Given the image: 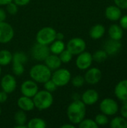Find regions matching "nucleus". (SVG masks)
<instances>
[{
	"mask_svg": "<svg viewBox=\"0 0 127 128\" xmlns=\"http://www.w3.org/2000/svg\"><path fill=\"white\" fill-rule=\"evenodd\" d=\"M67 115L70 123L79 124L85 117L86 105L81 100H76L68 106Z\"/></svg>",
	"mask_w": 127,
	"mask_h": 128,
	"instance_id": "obj_1",
	"label": "nucleus"
},
{
	"mask_svg": "<svg viewBox=\"0 0 127 128\" xmlns=\"http://www.w3.org/2000/svg\"><path fill=\"white\" fill-rule=\"evenodd\" d=\"M29 75L37 83H44L51 79L52 70L46 64H37L31 68Z\"/></svg>",
	"mask_w": 127,
	"mask_h": 128,
	"instance_id": "obj_2",
	"label": "nucleus"
},
{
	"mask_svg": "<svg viewBox=\"0 0 127 128\" xmlns=\"http://www.w3.org/2000/svg\"><path fill=\"white\" fill-rule=\"evenodd\" d=\"M32 98L34 107L39 110L49 109L52 105L54 100L52 93L46 90L38 91Z\"/></svg>",
	"mask_w": 127,
	"mask_h": 128,
	"instance_id": "obj_3",
	"label": "nucleus"
},
{
	"mask_svg": "<svg viewBox=\"0 0 127 128\" xmlns=\"http://www.w3.org/2000/svg\"><path fill=\"white\" fill-rule=\"evenodd\" d=\"M56 31L52 27H43L38 31L36 35V40L37 43L49 45L55 40Z\"/></svg>",
	"mask_w": 127,
	"mask_h": 128,
	"instance_id": "obj_4",
	"label": "nucleus"
},
{
	"mask_svg": "<svg viewBox=\"0 0 127 128\" xmlns=\"http://www.w3.org/2000/svg\"><path fill=\"white\" fill-rule=\"evenodd\" d=\"M51 80L58 87L66 86L71 80L70 72L65 68H58L52 73Z\"/></svg>",
	"mask_w": 127,
	"mask_h": 128,
	"instance_id": "obj_5",
	"label": "nucleus"
},
{
	"mask_svg": "<svg viewBox=\"0 0 127 128\" xmlns=\"http://www.w3.org/2000/svg\"><path fill=\"white\" fill-rule=\"evenodd\" d=\"M31 52L32 58L34 60L40 62L44 61L51 53L49 50V46L48 45L41 44L37 42L34 44L32 46Z\"/></svg>",
	"mask_w": 127,
	"mask_h": 128,
	"instance_id": "obj_6",
	"label": "nucleus"
},
{
	"mask_svg": "<svg viewBox=\"0 0 127 128\" xmlns=\"http://www.w3.org/2000/svg\"><path fill=\"white\" fill-rule=\"evenodd\" d=\"M100 110L102 113L108 116H115L119 110V106L116 100L107 98L103 99L100 104Z\"/></svg>",
	"mask_w": 127,
	"mask_h": 128,
	"instance_id": "obj_7",
	"label": "nucleus"
},
{
	"mask_svg": "<svg viewBox=\"0 0 127 128\" xmlns=\"http://www.w3.org/2000/svg\"><path fill=\"white\" fill-rule=\"evenodd\" d=\"M67 49L73 55H79L85 50L86 43L81 38H73L68 41Z\"/></svg>",
	"mask_w": 127,
	"mask_h": 128,
	"instance_id": "obj_8",
	"label": "nucleus"
},
{
	"mask_svg": "<svg viewBox=\"0 0 127 128\" xmlns=\"http://www.w3.org/2000/svg\"><path fill=\"white\" fill-rule=\"evenodd\" d=\"M14 36V30L11 25L4 22H0V43L7 44L10 42Z\"/></svg>",
	"mask_w": 127,
	"mask_h": 128,
	"instance_id": "obj_9",
	"label": "nucleus"
},
{
	"mask_svg": "<svg viewBox=\"0 0 127 128\" xmlns=\"http://www.w3.org/2000/svg\"><path fill=\"white\" fill-rule=\"evenodd\" d=\"M93 57L89 52L84 51L79 53L76 60V67L82 70H88L92 64Z\"/></svg>",
	"mask_w": 127,
	"mask_h": 128,
	"instance_id": "obj_10",
	"label": "nucleus"
},
{
	"mask_svg": "<svg viewBox=\"0 0 127 128\" xmlns=\"http://www.w3.org/2000/svg\"><path fill=\"white\" fill-rule=\"evenodd\" d=\"M0 85L2 91L5 92L7 94H10L13 92L16 88V80L13 75L6 74L1 78Z\"/></svg>",
	"mask_w": 127,
	"mask_h": 128,
	"instance_id": "obj_11",
	"label": "nucleus"
},
{
	"mask_svg": "<svg viewBox=\"0 0 127 128\" xmlns=\"http://www.w3.org/2000/svg\"><path fill=\"white\" fill-rule=\"evenodd\" d=\"M20 90L23 96H26L31 98L39 91L37 84L34 80H26L23 82L21 85Z\"/></svg>",
	"mask_w": 127,
	"mask_h": 128,
	"instance_id": "obj_12",
	"label": "nucleus"
},
{
	"mask_svg": "<svg viewBox=\"0 0 127 128\" xmlns=\"http://www.w3.org/2000/svg\"><path fill=\"white\" fill-rule=\"evenodd\" d=\"M84 77L86 82L91 85H95L101 80L102 72L97 68H89L88 71L85 73Z\"/></svg>",
	"mask_w": 127,
	"mask_h": 128,
	"instance_id": "obj_13",
	"label": "nucleus"
},
{
	"mask_svg": "<svg viewBox=\"0 0 127 128\" xmlns=\"http://www.w3.org/2000/svg\"><path fill=\"white\" fill-rule=\"evenodd\" d=\"M99 98V93L95 89H88L82 94L81 100L86 106H92L98 101Z\"/></svg>",
	"mask_w": 127,
	"mask_h": 128,
	"instance_id": "obj_14",
	"label": "nucleus"
},
{
	"mask_svg": "<svg viewBox=\"0 0 127 128\" xmlns=\"http://www.w3.org/2000/svg\"><path fill=\"white\" fill-rule=\"evenodd\" d=\"M122 44L120 40L109 39L104 44V50L107 52L108 55L114 56L117 54L121 49Z\"/></svg>",
	"mask_w": 127,
	"mask_h": 128,
	"instance_id": "obj_15",
	"label": "nucleus"
},
{
	"mask_svg": "<svg viewBox=\"0 0 127 128\" xmlns=\"http://www.w3.org/2000/svg\"><path fill=\"white\" fill-rule=\"evenodd\" d=\"M115 94L116 98L121 101L127 100V80L120 81L115 88Z\"/></svg>",
	"mask_w": 127,
	"mask_h": 128,
	"instance_id": "obj_16",
	"label": "nucleus"
},
{
	"mask_svg": "<svg viewBox=\"0 0 127 128\" xmlns=\"http://www.w3.org/2000/svg\"><path fill=\"white\" fill-rule=\"evenodd\" d=\"M105 16L111 21H118L122 16V11L117 5H109L106 8Z\"/></svg>",
	"mask_w": 127,
	"mask_h": 128,
	"instance_id": "obj_17",
	"label": "nucleus"
},
{
	"mask_svg": "<svg viewBox=\"0 0 127 128\" xmlns=\"http://www.w3.org/2000/svg\"><path fill=\"white\" fill-rule=\"evenodd\" d=\"M17 106H19L20 110L25 112L31 111L35 108L33 99H31V98H28V97L23 96V95L18 99Z\"/></svg>",
	"mask_w": 127,
	"mask_h": 128,
	"instance_id": "obj_18",
	"label": "nucleus"
},
{
	"mask_svg": "<svg viewBox=\"0 0 127 128\" xmlns=\"http://www.w3.org/2000/svg\"><path fill=\"white\" fill-rule=\"evenodd\" d=\"M45 64L52 70L54 71L58 68H61V61L58 56V55H55V54H50L45 60Z\"/></svg>",
	"mask_w": 127,
	"mask_h": 128,
	"instance_id": "obj_19",
	"label": "nucleus"
},
{
	"mask_svg": "<svg viewBox=\"0 0 127 128\" xmlns=\"http://www.w3.org/2000/svg\"><path fill=\"white\" fill-rule=\"evenodd\" d=\"M109 35L111 39L121 40L124 36V29L120 25L113 24L109 28Z\"/></svg>",
	"mask_w": 127,
	"mask_h": 128,
	"instance_id": "obj_20",
	"label": "nucleus"
},
{
	"mask_svg": "<svg viewBox=\"0 0 127 128\" xmlns=\"http://www.w3.org/2000/svg\"><path fill=\"white\" fill-rule=\"evenodd\" d=\"M106 32V28L102 24L94 25L90 30L89 34L93 40H99L103 37Z\"/></svg>",
	"mask_w": 127,
	"mask_h": 128,
	"instance_id": "obj_21",
	"label": "nucleus"
},
{
	"mask_svg": "<svg viewBox=\"0 0 127 128\" xmlns=\"http://www.w3.org/2000/svg\"><path fill=\"white\" fill-rule=\"evenodd\" d=\"M64 50H65V44L63 40H55L51 44H49V50L52 54L59 55Z\"/></svg>",
	"mask_w": 127,
	"mask_h": 128,
	"instance_id": "obj_22",
	"label": "nucleus"
},
{
	"mask_svg": "<svg viewBox=\"0 0 127 128\" xmlns=\"http://www.w3.org/2000/svg\"><path fill=\"white\" fill-rule=\"evenodd\" d=\"M13 54L7 50H0V65L6 66L11 63Z\"/></svg>",
	"mask_w": 127,
	"mask_h": 128,
	"instance_id": "obj_23",
	"label": "nucleus"
},
{
	"mask_svg": "<svg viewBox=\"0 0 127 128\" xmlns=\"http://www.w3.org/2000/svg\"><path fill=\"white\" fill-rule=\"evenodd\" d=\"M110 127L112 128H127V119L122 116H117L111 121Z\"/></svg>",
	"mask_w": 127,
	"mask_h": 128,
	"instance_id": "obj_24",
	"label": "nucleus"
},
{
	"mask_svg": "<svg viewBox=\"0 0 127 128\" xmlns=\"http://www.w3.org/2000/svg\"><path fill=\"white\" fill-rule=\"evenodd\" d=\"M28 128H46V122L40 118H31L27 124Z\"/></svg>",
	"mask_w": 127,
	"mask_h": 128,
	"instance_id": "obj_25",
	"label": "nucleus"
},
{
	"mask_svg": "<svg viewBox=\"0 0 127 128\" xmlns=\"http://www.w3.org/2000/svg\"><path fill=\"white\" fill-rule=\"evenodd\" d=\"M108 56L109 55L104 50H97L94 53V55H92L93 61H95L97 63H102L107 59Z\"/></svg>",
	"mask_w": 127,
	"mask_h": 128,
	"instance_id": "obj_26",
	"label": "nucleus"
},
{
	"mask_svg": "<svg viewBox=\"0 0 127 128\" xmlns=\"http://www.w3.org/2000/svg\"><path fill=\"white\" fill-rule=\"evenodd\" d=\"M14 121L16 124H25L27 122V116L25 111L18 110L14 115Z\"/></svg>",
	"mask_w": 127,
	"mask_h": 128,
	"instance_id": "obj_27",
	"label": "nucleus"
},
{
	"mask_svg": "<svg viewBox=\"0 0 127 128\" xmlns=\"http://www.w3.org/2000/svg\"><path fill=\"white\" fill-rule=\"evenodd\" d=\"M13 62H18L22 64H25L28 62V57L27 56L22 52H16L14 54H13V58H12Z\"/></svg>",
	"mask_w": 127,
	"mask_h": 128,
	"instance_id": "obj_28",
	"label": "nucleus"
},
{
	"mask_svg": "<svg viewBox=\"0 0 127 128\" xmlns=\"http://www.w3.org/2000/svg\"><path fill=\"white\" fill-rule=\"evenodd\" d=\"M73 56V55L67 49V50H64L58 55V56H59V58H60L61 62H62V63H64V64L69 63V62L72 60Z\"/></svg>",
	"mask_w": 127,
	"mask_h": 128,
	"instance_id": "obj_29",
	"label": "nucleus"
},
{
	"mask_svg": "<svg viewBox=\"0 0 127 128\" xmlns=\"http://www.w3.org/2000/svg\"><path fill=\"white\" fill-rule=\"evenodd\" d=\"M79 127L80 128H97L99 126L97 124L94 120L87 118V119H83L79 124Z\"/></svg>",
	"mask_w": 127,
	"mask_h": 128,
	"instance_id": "obj_30",
	"label": "nucleus"
},
{
	"mask_svg": "<svg viewBox=\"0 0 127 128\" xmlns=\"http://www.w3.org/2000/svg\"><path fill=\"white\" fill-rule=\"evenodd\" d=\"M24 64L12 62V71L16 76H21L24 73Z\"/></svg>",
	"mask_w": 127,
	"mask_h": 128,
	"instance_id": "obj_31",
	"label": "nucleus"
},
{
	"mask_svg": "<svg viewBox=\"0 0 127 128\" xmlns=\"http://www.w3.org/2000/svg\"><path fill=\"white\" fill-rule=\"evenodd\" d=\"M94 121L98 126H104L109 123V118H108L107 116L103 113L97 115Z\"/></svg>",
	"mask_w": 127,
	"mask_h": 128,
	"instance_id": "obj_32",
	"label": "nucleus"
},
{
	"mask_svg": "<svg viewBox=\"0 0 127 128\" xmlns=\"http://www.w3.org/2000/svg\"><path fill=\"white\" fill-rule=\"evenodd\" d=\"M71 82L73 84V86L76 88H81L82 86H83V85L85 84V77L81 76V75H77L75 76L73 79H71Z\"/></svg>",
	"mask_w": 127,
	"mask_h": 128,
	"instance_id": "obj_33",
	"label": "nucleus"
},
{
	"mask_svg": "<svg viewBox=\"0 0 127 128\" xmlns=\"http://www.w3.org/2000/svg\"><path fill=\"white\" fill-rule=\"evenodd\" d=\"M6 10L9 14L15 15L18 12V5L13 2H11L6 5Z\"/></svg>",
	"mask_w": 127,
	"mask_h": 128,
	"instance_id": "obj_34",
	"label": "nucleus"
},
{
	"mask_svg": "<svg viewBox=\"0 0 127 128\" xmlns=\"http://www.w3.org/2000/svg\"><path fill=\"white\" fill-rule=\"evenodd\" d=\"M43 84H44V88H45V90H46V91H48V92H49L51 93L53 92H55L57 89V87H58L51 79L49 80L48 81H46V82H44Z\"/></svg>",
	"mask_w": 127,
	"mask_h": 128,
	"instance_id": "obj_35",
	"label": "nucleus"
},
{
	"mask_svg": "<svg viewBox=\"0 0 127 128\" xmlns=\"http://www.w3.org/2000/svg\"><path fill=\"white\" fill-rule=\"evenodd\" d=\"M114 2L121 9H127V0H114Z\"/></svg>",
	"mask_w": 127,
	"mask_h": 128,
	"instance_id": "obj_36",
	"label": "nucleus"
},
{
	"mask_svg": "<svg viewBox=\"0 0 127 128\" xmlns=\"http://www.w3.org/2000/svg\"><path fill=\"white\" fill-rule=\"evenodd\" d=\"M120 26L123 29L127 30V15H124L120 18Z\"/></svg>",
	"mask_w": 127,
	"mask_h": 128,
	"instance_id": "obj_37",
	"label": "nucleus"
},
{
	"mask_svg": "<svg viewBox=\"0 0 127 128\" xmlns=\"http://www.w3.org/2000/svg\"><path fill=\"white\" fill-rule=\"evenodd\" d=\"M124 104H123V106H121V114L122 117L127 119V100L124 101Z\"/></svg>",
	"mask_w": 127,
	"mask_h": 128,
	"instance_id": "obj_38",
	"label": "nucleus"
},
{
	"mask_svg": "<svg viewBox=\"0 0 127 128\" xmlns=\"http://www.w3.org/2000/svg\"><path fill=\"white\" fill-rule=\"evenodd\" d=\"M7 100V94L4 91H1L0 92V104H3L6 102Z\"/></svg>",
	"mask_w": 127,
	"mask_h": 128,
	"instance_id": "obj_39",
	"label": "nucleus"
},
{
	"mask_svg": "<svg viewBox=\"0 0 127 128\" xmlns=\"http://www.w3.org/2000/svg\"><path fill=\"white\" fill-rule=\"evenodd\" d=\"M15 4H16L18 6H25L27 5L31 0H13Z\"/></svg>",
	"mask_w": 127,
	"mask_h": 128,
	"instance_id": "obj_40",
	"label": "nucleus"
},
{
	"mask_svg": "<svg viewBox=\"0 0 127 128\" xmlns=\"http://www.w3.org/2000/svg\"><path fill=\"white\" fill-rule=\"evenodd\" d=\"M7 14L3 8H0V22H4L6 20Z\"/></svg>",
	"mask_w": 127,
	"mask_h": 128,
	"instance_id": "obj_41",
	"label": "nucleus"
},
{
	"mask_svg": "<svg viewBox=\"0 0 127 128\" xmlns=\"http://www.w3.org/2000/svg\"><path fill=\"white\" fill-rule=\"evenodd\" d=\"M64 38V35L62 32H56V35H55V40H63Z\"/></svg>",
	"mask_w": 127,
	"mask_h": 128,
	"instance_id": "obj_42",
	"label": "nucleus"
},
{
	"mask_svg": "<svg viewBox=\"0 0 127 128\" xmlns=\"http://www.w3.org/2000/svg\"><path fill=\"white\" fill-rule=\"evenodd\" d=\"M61 128H75V124H65L61 126Z\"/></svg>",
	"mask_w": 127,
	"mask_h": 128,
	"instance_id": "obj_43",
	"label": "nucleus"
},
{
	"mask_svg": "<svg viewBox=\"0 0 127 128\" xmlns=\"http://www.w3.org/2000/svg\"><path fill=\"white\" fill-rule=\"evenodd\" d=\"M11 2H13V0H0V5H7Z\"/></svg>",
	"mask_w": 127,
	"mask_h": 128,
	"instance_id": "obj_44",
	"label": "nucleus"
},
{
	"mask_svg": "<svg viewBox=\"0 0 127 128\" xmlns=\"http://www.w3.org/2000/svg\"><path fill=\"white\" fill-rule=\"evenodd\" d=\"M15 128H27V125L25 124H16L14 126Z\"/></svg>",
	"mask_w": 127,
	"mask_h": 128,
	"instance_id": "obj_45",
	"label": "nucleus"
},
{
	"mask_svg": "<svg viewBox=\"0 0 127 128\" xmlns=\"http://www.w3.org/2000/svg\"><path fill=\"white\" fill-rule=\"evenodd\" d=\"M1 65H0V76H1Z\"/></svg>",
	"mask_w": 127,
	"mask_h": 128,
	"instance_id": "obj_46",
	"label": "nucleus"
},
{
	"mask_svg": "<svg viewBox=\"0 0 127 128\" xmlns=\"http://www.w3.org/2000/svg\"><path fill=\"white\" fill-rule=\"evenodd\" d=\"M1 107H0V115H1Z\"/></svg>",
	"mask_w": 127,
	"mask_h": 128,
	"instance_id": "obj_47",
	"label": "nucleus"
}]
</instances>
